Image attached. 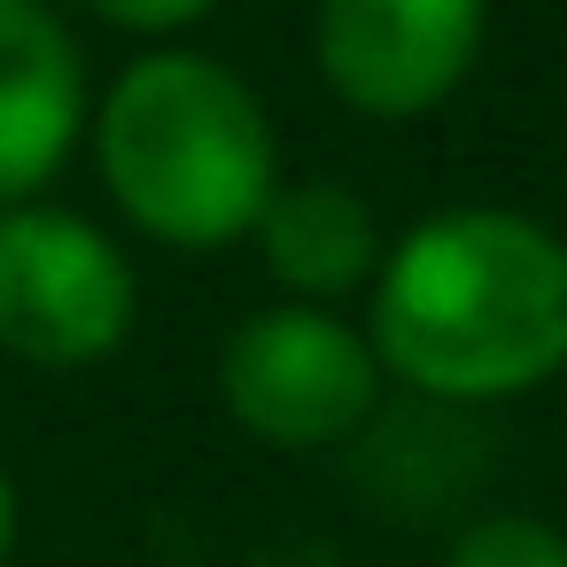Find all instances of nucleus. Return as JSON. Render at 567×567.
I'll return each mask as SVG.
<instances>
[{
	"instance_id": "f257e3e1",
	"label": "nucleus",
	"mask_w": 567,
	"mask_h": 567,
	"mask_svg": "<svg viewBox=\"0 0 567 567\" xmlns=\"http://www.w3.org/2000/svg\"><path fill=\"white\" fill-rule=\"evenodd\" d=\"M381 373L427 404H513L567 373V241L513 203L412 218L365 280Z\"/></svg>"
},
{
	"instance_id": "39448f33",
	"label": "nucleus",
	"mask_w": 567,
	"mask_h": 567,
	"mask_svg": "<svg viewBox=\"0 0 567 567\" xmlns=\"http://www.w3.org/2000/svg\"><path fill=\"white\" fill-rule=\"evenodd\" d=\"M489 0H311V71L373 125L435 117L482 63Z\"/></svg>"
},
{
	"instance_id": "6e6552de",
	"label": "nucleus",
	"mask_w": 567,
	"mask_h": 567,
	"mask_svg": "<svg viewBox=\"0 0 567 567\" xmlns=\"http://www.w3.org/2000/svg\"><path fill=\"white\" fill-rule=\"evenodd\" d=\"M443 567H567V528L544 513H482L451 536Z\"/></svg>"
},
{
	"instance_id": "423d86ee",
	"label": "nucleus",
	"mask_w": 567,
	"mask_h": 567,
	"mask_svg": "<svg viewBox=\"0 0 567 567\" xmlns=\"http://www.w3.org/2000/svg\"><path fill=\"white\" fill-rule=\"evenodd\" d=\"M86 48L55 0H0V203H32L86 141Z\"/></svg>"
},
{
	"instance_id": "9d476101",
	"label": "nucleus",
	"mask_w": 567,
	"mask_h": 567,
	"mask_svg": "<svg viewBox=\"0 0 567 567\" xmlns=\"http://www.w3.org/2000/svg\"><path fill=\"white\" fill-rule=\"evenodd\" d=\"M17 528H24V497H17V474L0 458V567L17 559Z\"/></svg>"
},
{
	"instance_id": "f03ea898",
	"label": "nucleus",
	"mask_w": 567,
	"mask_h": 567,
	"mask_svg": "<svg viewBox=\"0 0 567 567\" xmlns=\"http://www.w3.org/2000/svg\"><path fill=\"white\" fill-rule=\"evenodd\" d=\"M94 172L117 218L179 257H218L249 241L265 195L280 187V133L257 86L203 48H148L86 110Z\"/></svg>"
},
{
	"instance_id": "20e7f679",
	"label": "nucleus",
	"mask_w": 567,
	"mask_h": 567,
	"mask_svg": "<svg viewBox=\"0 0 567 567\" xmlns=\"http://www.w3.org/2000/svg\"><path fill=\"white\" fill-rule=\"evenodd\" d=\"M141 272L117 234L32 195L0 203V350L32 373H86L133 342Z\"/></svg>"
},
{
	"instance_id": "1a4fd4ad",
	"label": "nucleus",
	"mask_w": 567,
	"mask_h": 567,
	"mask_svg": "<svg viewBox=\"0 0 567 567\" xmlns=\"http://www.w3.org/2000/svg\"><path fill=\"white\" fill-rule=\"evenodd\" d=\"M86 9L102 17V24H117V32H133V40H179V32H195L218 0H86Z\"/></svg>"
},
{
	"instance_id": "0eeeda50",
	"label": "nucleus",
	"mask_w": 567,
	"mask_h": 567,
	"mask_svg": "<svg viewBox=\"0 0 567 567\" xmlns=\"http://www.w3.org/2000/svg\"><path fill=\"white\" fill-rule=\"evenodd\" d=\"M265 272L280 280V296L296 303H350L365 296L389 234L381 210L350 187V179H280L249 226Z\"/></svg>"
},
{
	"instance_id": "7ed1b4c3",
	"label": "nucleus",
	"mask_w": 567,
	"mask_h": 567,
	"mask_svg": "<svg viewBox=\"0 0 567 567\" xmlns=\"http://www.w3.org/2000/svg\"><path fill=\"white\" fill-rule=\"evenodd\" d=\"M381 358L342 303H265L218 350V404L265 451H334L373 427L381 412Z\"/></svg>"
}]
</instances>
